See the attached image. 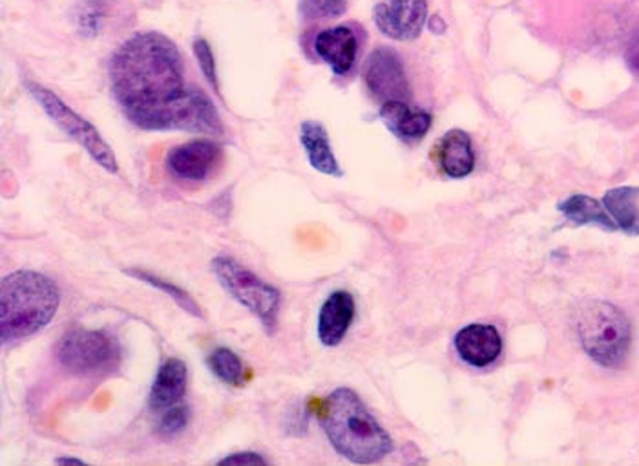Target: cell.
Returning <instances> with one entry per match:
<instances>
[{
    "label": "cell",
    "instance_id": "1",
    "mask_svg": "<svg viewBox=\"0 0 639 466\" xmlns=\"http://www.w3.org/2000/svg\"><path fill=\"white\" fill-rule=\"evenodd\" d=\"M110 89L126 120L141 131L224 136L214 101L187 83L176 42L159 32L126 39L109 64Z\"/></svg>",
    "mask_w": 639,
    "mask_h": 466
},
{
    "label": "cell",
    "instance_id": "2",
    "mask_svg": "<svg viewBox=\"0 0 639 466\" xmlns=\"http://www.w3.org/2000/svg\"><path fill=\"white\" fill-rule=\"evenodd\" d=\"M322 425L334 451L357 465H373L393 451L390 434L353 390L338 389L329 395Z\"/></svg>",
    "mask_w": 639,
    "mask_h": 466
},
{
    "label": "cell",
    "instance_id": "3",
    "mask_svg": "<svg viewBox=\"0 0 639 466\" xmlns=\"http://www.w3.org/2000/svg\"><path fill=\"white\" fill-rule=\"evenodd\" d=\"M61 291L52 278L37 271H16L0 282V339L16 344L47 328L58 313Z\"/></svg>",
    "mask_w": 639,
    "mask_h": 466
},
{
    "label": "cell",
    "instance_id": "4",
    "mask_svg": "<svg viewBox=\"0 0 639 466\" xmlns=\"http://www.w3.org/2000/svg\"><path fill=\"white\" fill-rule=\"evenodd\" d=\"M576 330L583 350L598 366L619 367L627 361L632 328L627 314L616 306L588 300L577 310Z\"/></svg>",
    "mask_w": 639,
    "mask_h": 466
},
{
    "label": "cell",
    "instance_id": "5",
    "mask_svg": "<svg viewBox=\"0 0 639 466\" xmlns=\"http://www.w3.org/2000/svg\"><path fill=\"white\" fill-rule=\"evenodd\" d=\"M213 271L221 288L239 306H244L245 310L255 314L267 333H275L281 306L280 291L227 255L214 258Z\"/></svg>",
    "mask_w": 639,
    "mask_h": 466
},
{
    "label": "cell",
    "instance_id": "6",
    "mask_svg": "<svg viewBox=\"0 0 639 466\" xmlns=\"http://www.w3.org/2000/svg\"><path fill=\"white\" fill-rule=\"evenodd\" d=\"M55 355L61 366L81 377L109 375L121 364L120 342L103 330L73 328L66 331Z\"/></svg>",
    "mask_w": 639,
    "mask_h": 466
},
{
    "label": "cell",
    "instance_id": "7",
    "mask_svg": "<svg viewBox=\"0 0 639 466\" xmlns=\"http://www.w3.org/2000/svg\"><path fill=\"white\" fill-rule=\"evenodd\" d=\"M28 94L32 95L37 105L47 112V116L66 134L70 139L81 145L90 154L97 165L110 174L120 173V163L114 151L106 139L101 136V132L92 125L89 120L79 116L78 112L70 108L58 94L52 90L44 89L41 84L27 81Z\"/></svg>",
    "mask_w": 639,
    "mask_h": 466
},
{
    "label": "cell",
    "instance_id": "8",
    "mask_svg": "<svg viewBox=\"0 0 639 466\" xmlns=\"http://www.w3.org/2000/svg\"><path fill=\"white\" fill-rule=\"evenodd\" d=\"M364 81L373 97L382 103L410 100V83L405 77L404 64L399 53L391 48L380 46L371 52L365 63Z\"/></svg>",
    "mask_w": 639,
    "mask_h": 466
},
{
    "label": "cell",
    "instance_id": "9",
    "mask_svg": "<svg viewBox=\"0 0 639 466\" xmlns=\"http://www.w3.org/2000/svg\"><path fill=\"white\" fill-rule=\"evenodd\" d=\"M221 162V147L213 139H193L172 148L167 154V170L182 182L199 184L216 170Z\"/></svg>",
    "mask_w": 639,
    "mask_h": 466
},
{
    "label": "cell",
    "instance_id": "10",
    "mask_svg": "<svg viewBox=\"0 0 639 466\" xmlns=\"http://www.w3.org/2000/svg\"><path fill=\"white\" fill-rule=\"evenodd\" d=\"M374 24L385 38L415 41L421 38L427 17V0H390L377 6Z\"/></svg>",
    "mask_w": 639,
    "mask_h": 466
},
{
    "label": "cell",
    "instance_id": "11",
    "mask_svg": "<svg viewBox=\"0 0 639 466\" xmlns=\"http://www.w3.org/2000/svg\"><path fill=\"white\" fill-rule=\"evenodd\" d=\"M455 350L464 362L486 367L499 359L503 339L495 325L470 324L455 335Z\"/></svg>",
    "mask_w": 639,
    "mask_h": 466
},
{
    "label": "cell",
    "instance_id": "12",
    "mask_svg": "<svg viewBox=\"0 0 639 466\" xmlns=\"http://www.w3.org/2000/svg\"><path fill=\"white\" fill-rule=\"evenodd\" d=\"M315 52L329 64L337 75H346L353 69L359 52V41L349 27L323 30L315 39Z\"/></svg>",
    "mask_w": 639,
    "mask_h": 466
},
{
    "label": "cell",
    "instance_id": "13",
    "mask_svg": "<svg viewBox=\"0 0 639 466\" xmlns=\"http://www.w3.org/2000/svg\"><path fill=\"white\" fill-rule=\"evenodd\" d=\"M354 320V299L348 291H334L318 314V339L323 346L334 348L343 341Z\"/></svg>",
    "mask_w": 639,
    "mask_h": 466
},
{
    "label": "cell",
    "instance_id": "14",
    "mask_svg": "<svg viewBox=\"0 0 639 466\" xmlns=\"http://www.w3.org/2000/svg\"><path fill=\"white\" fill-rule=\"evenodd\" d=\"M187 364L182 359H167L157 370L148 395V406L154 412H165L182 403L187 392Z\"/></svg>",
    "mask_w": 639,
    "mask_h": 466
},
{
    "label": "cell",
    "instance_id": "15",
    "mask_svg": "<svg viewBox=\"0 0 639 466\" xmlns=\"http://www.w3.org/2000/svg\"><path fill=\"white\" fill-rule=\"evenodd\" d=\"M439 167L450 178H466L475 168L472 139L464 131H450L435 145Z\"/></svg>",
    "mask_w": 639,
    "mask_h": 466
},
{
    "label": "cell",
    "instance_id": "16",
    "mask_svg": "<svg viewBox=\"0 0 639 466\" xmlns=\"http://www.w3.org/2000/svg\"><path fill=\"white\" fill-rule=\"evenodd\" d=\"M300 143L315 170L333 176V178H342L343 170L329 143L328 131L320 121H303L300 126Z\"/></svg>",
    "mask_w": 639,
    "mask_h": 466
},
{
    "label": "cell",
    "instance_id": "17",
    "mask_svg": "<svg viewBox=\"0 0 639 466\" xmlns=\"http://www.w3.org/2000/svg\"><path fill=\"white\" fill-rule=\"evenodd\" d=\"M380 120L396 137L421 139L432 126V116L424 111L411 108L405 101H390L380 106Z\"/></svg>",
    "mask_w": 639,
    "mask_h": 466
},
{
    "label": "cell",
    "instance_id": "18",
    "mask_svg": "<svg viewBox=\"0 0 639 466\" xmlns=\"http://www.w3.org/2000/svg\"><path fill=\"white\" fill-rule=\"evenodd\" d=\"M559 210L568 221H573L574 226H596L601 227L605 231L618 229L612 216L608 215V210L605 209V205L599 204L598 199L590 198V196H570L559 204Z\"/></svg>",
    "mask_w": 639,
    "mask_h": 466
},
{
    "label": "cell",
    "instance_id": "19",
    "mask_svg": "<svg viewBox=\"0 0 639 466\" xmlns=\"http://www.w3.org/2000/svg\"><path fill=\"white\" fill-rule=\"evenodd\" d=\"M605 209L616 226L629 236H639V189L618 187L608 190L604 198Z\"/></svg>",
    "mask_w": 639,
    "mask_h": 466
},
{
    "label": "cell",
    "instance_id": "20",
    "mask_svg": "<svg viewBox=\"0 0 639 466\" xmlns=\"http://www.w3.org/2000/svg\"><path fill=\"white\" fill-rule=\"evenodd\" d=\"M123 272L128 275V277L135 278V280H140V282H145L152 288L159 289L163 293H167L182 310L193 314L196 319H203V311L198 302L190 297L188 291L179 288L176 283H172L171 280H163V278L156 277L154 272L145 271V269L141 268L125 269Z\"/></svg>",
    "mask_w": 639,
    "mask_h": 466
},
{
    "label": "cell",
    "instance_id": "21",
    "mask_svg": "<svg viewBox=\"0 0 639 466\" xmlns=\"http://www.w3.org/2000/svg\"><path fill=\"white\" fill-rule=\"evenodd\" d=\"M207 366L221 383L230 386H244L247 381L244 362L230 348H216L208 355Z\"/></svg>",
    "mask_w": 639,
    "mask_h": 466
},
{
    "label": "cell",
    "instance_id": "22",
    "mask_svg": "<svg viewBox=\"0 0 639 466\" xmlns=\"http://www.w3.org/2000/svg\"><path fill=\"white\" fill-rule=\"evenodd\" d=\"M298 11L303 21L338 19L348 11V0H300Z\"/></svg>",
    "mask_w": 639,
    "mask_h": 466
},
{
    "label": "cell",
    "instance_id": "23",
    "mask_svg": "<svg viewBox=\"0 0 639 466\" xmlns=\"http://www.w3.org/2000/svg\"><path fill=\"white\" fill-rule=\"evenodd\" d=\"M188 420H190V410L183 404H176V406L162 412V420L157 423V434L162 437H174V435L182 434L183 429L187 428Z\"/></svg>",
    "mask_w": 639,
    "mask_h": 466
},
{
    "label": "cell",
    "instance_id": "24",
    "mask_svg": "<svg viewBox=\"0 0 639 466\" xmlns=\"http://www.w3.org/2000/svg\"><path fill=\"white\" fill-rule=\"evenodd\" d=\"M194 55L198 61L203 75L207 79L208 84L218 92V74H216V58H214L213 48L205 39L194 41Z\"/></svg>",
    "mask_w": 639,
    "mask_h": 466
},
{
    "label": "cell",
    "instance_id": "25",
    "mask_svg": "<svg viewBox=\"0 0 639 466\" xmlns=\"http://www.w3.org/2000/svg\"><path fill=\"white\" fill-rule=\"evenodd\" d=\"M104 19L103 4H84L83 10L78 15L79 32L86 35V38H94L101 30V22Z\"/></svg>",
    "mask_w": 639,
    "mask_h": 466
},
{
    "label": "cell",
    "instance_id": "26",
    "mask_svg": "<svg viewBox=\"0 0 639 466\" xmlns=\"http://www.w3.org/2000/svg\"><path fill=\"white\" fill-rule=\"evenodd\" d=\"M218 466H264L267 465L266 459L256 452H238V454H230L216 463Z\"/></svg>",
    "mask_w": 639,
    "mask_h": 466
},
{
    "label": "cell",
    "instance_id": "27",
    "mask_svg": "<svg viewBox=\"0 0 639 466\" xmlns=\"http://www.w3.org/2000/svg\"><path fill=\"white\" fill-rule=\"evenodd\" d=\"M625 61H627V66H629L630 72L639 77V30L636 32L632 41L629 42V48L625 52Z\"/></svg>",
    "mask_w": 639,
    "mask_h": 466
},
{
    "label": "cell",
    "instance_id": "28",
    "mask_svg": "<svg viewBox=\"0 0 639 466\" xmlns=\"http://www.w3.org/2000/svg\"><path fill=\"white\" fill-rule=\"evenodd\" d=\"M55 465H72V466H84L86 465V462H83V459H75V457H66V456H61L58 457V459H55Z\"/></svg>",
    "mask_w": 639,
    "mask_h": 466
}]
</instances>
